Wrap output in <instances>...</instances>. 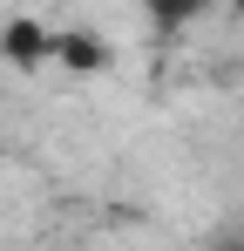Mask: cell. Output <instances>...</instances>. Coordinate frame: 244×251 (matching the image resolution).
<instances>
[{
    "label": "cell",
    "instance_id": "obj_3",
    "mask_svg": "<svg viewBox=\"0 0 244 251\" xmlns=\"http://www.w3.org/2000/svg\"><path fill=\"white\" fill-rule=\"evenodd\" d=\"M217 251H244V245H217Z\"/></svg>",
    "mask_w": 244,
    "mask_h": 251
},
{
    "label": "cell",
    "instance_id": "obj_2",
    "mask_svg": "<svg viewBox=\"0 0 244 251\" xmlns=\"http://www.w3.org/2000/svg\"><path fill=\"white\" fill-rule=\"evenodd\" d=\"M0 48H7V54L21 61V68H34L41 54H48V27H34V21H14V27L0 34Z\"/></svg>",
    "mask_w": 244,
    "mask_h": 251
},
{
    "label": "cell",
    "instance_id": "obj_1",
    "mask_svg": "<svg viewBox=\"0 0 244 251\" xmlns=\"http://www.w3.org/2000/svg\"><path fill=\"white\" fill-rule=\"evenodd\" d=\"M48 54H61L68 68H102L109 61V48L95 41V34H48Z\"/></svg>",
    "mask_w": 244,
    "mask_h": 251
}]
</instances>
